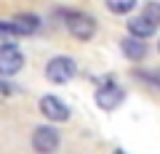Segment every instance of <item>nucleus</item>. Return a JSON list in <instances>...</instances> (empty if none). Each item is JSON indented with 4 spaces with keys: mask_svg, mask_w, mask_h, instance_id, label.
<instances>
[{
    "mask_svg": "<svg viewBox=\"0 0 160 154\" xmlns=\"http://www.w3.org/2000/svg\"><path fill=\"white\" fill-rule=\"evenodd\" d=\"M40 112L46 114L51 122H67L69 120V106L59 101L56 96H43L40 98Z\"/></svg>",
    "mask_w": 160,
    "mask_h": 154,
    "instance_id": "7ed1b4c3",
    "label": "nucleus"
},
{
    "mask_svg": "<svg viewBox=\"0 0 160 154\" xmlns=\"http://www.w3.org/2000/svg\"><path fill=\"white\" fill-rule=\"evenodd\" d=\"M11 45H16V29H13V24L11 27H0V48H11Z\"/></svg>",
    "mask_w": 160,
    "mask_h": 154,
    "instance_id": "f8f14e48",
    "label": "nucleus"
},
{
    "mask_svg": "<svg viewBox=\"0 0 160 154\" xmlns=\"http://www.w3.org/2000/svg\"><path fill=\"white\" fill-rule=\"evenodd\" d=\"M22 67H24V56H22V51H19L16 45L0 48V74H3V77L16 74Z\"/></svg>",
    "mask_w": 160,
    "mask_h": 154,
    "instance_id": "20e7f679",
    "label": "nucleus"
},
{
    "mask_svg": "<svg viewBox=\"0 0 160 154\" xmlns=\"http://www.w3.org/2000/svg\"><path fill=\"white\" fill-rule=\"evenodd\" d=\"M13 91H16L13 85H8V82H0V96H11Z\"/></svg>",
    "mask_w": 160,
    "mask_h": 154,
    "instance_id": "ddd939ff",
    "label": "nucleus"
},
{
    "mask_svg": "<svg viewBox=\"0 0 160 154\" xmlns=\"http://www.w3.org/2000/svg\"><path fill=\"white\" fill-rule=\"evenodd\" d=\"M123 98H126V93H123V88H118V85H102L96 91V104L102 109H107V112H112V109H118L120 104H123Z\"/></svg>",
    "mask_w": 160,
    "mask_h": 154,
    "instance_id": "39448f33",
    "label": "nucleus"
},
{
    "mask_svg": "<svg viewBox=\"0 0 160 154\" xmlns=\"http://www.w3.org/2000/svg\"><path fill=\"white\" fill-rule=\"evenodd\" d=\"M155 29H158V27H155L152 21H147L144 16H136V19L128 21V32H131L133 37H144V40H147V37L155 35Z\"/></svg>",
    "mask_w": 160,
    "mask_h": 154,
    "instance_id": "6e6552de",
    "label": "nucleus"
},
{
    "mask_svg": "<svg viewBox=\"0 0 160 154\" xmlns=\"http://www.w3.org/2000/svg\"><path fill=\"white\" fill-rule=\"evenodd\" d=\"M64 27H67L69 35L78 37V40H91L93 35H96V21H93V16H88V13H83V11L64 13Z\"/></svg>",
    "mask_w": 160,
    "mask_h": 154,
    "instance_id": "f257e3e1",
    "label": "nucleus"
},
{
    "mask_svg": "<svg viewBox=\"0 0 160 154\" xmlns=\"http://www.w3.org/2000/svg\"><path fill=\"white\" fill-rule=\"evenodd\" d=\"M104 6H107L109 13H118V16H123V13H128L133 6H136V0H104Z\"/></svg>",
    "mask_w": 160,
    "mask_h": 154,
    "instance_id": "9d476101",
    "label": "nucleus"
},
{
    "mask_svg": "<svg viewBox=\"0 0 160 154\" xmlns=\"http://www.w3.org/2000/svg\"><path fill=\"white\" fill-rule=\"evenodd\" d=\"M75 74H78V64L69 56H56V58H51V61L46 64V77L51 82H56V85L69 82Z\"/></svg>",
    "mask_w": 160,
    "mask_h": 154,
    "instance_id": "f03ea898",
    "label": "nucleus"
},
{
    "mask_svg": "<svg viewBox=\"0 0 160 154\" xmlns=\"http://www.w3.org/2000/svg\"><path fill=\"white\" fill-rule=\"evenodd\" d=\"M32 146L38 149V152H43V154H48V152H53V149L59 146V133L53 130V128H38V130L32 133Z\"/></svg>",
    "mask_w": 160,
    "mask_h": 154,
    "instance_id": "423d86ee",
    "label": "nucleus"
},
{
    "mask_svg": "<svg viewBox=\"0 0 160 154\" xmlns=\"http://www.w3.org/2000/svg\"><path fill=\"white\" fill-rule=\"evenodd\" d=\"M120 48H123V56L128 58V61H142L144 56H147V43H144V37H126V40L120 43Z\"/></svg>",
    "mask_w": 160,
    "mask_h": 154,
    "instance_id": "0eeeda50",
    "label": "nucleus"
},
{
    "mask_svg": "<svg viewBox=\"0 0 160 154\" xmlns=\"http://www.w3.org/2000/svg\"><path fill=\"white\" fill-rule=\"evenodd\" d=\"M38 27H40V19L32 16V13H19V16L13 19V29H16V35H32Z\"/></svg>",
    "mask_w": 160,
    "mask_h": 154,
    "instance_id": "1a4fd4ad",
    "label": "nucleus"
},
{
    "mask_svg": "<svg viewBox=\"0 0 160 154\" xmlns=\"http://www.w3.org/2000/svg\"><path fill=\"white\" fill-rule=\"evenodd\" d=\"M142 16L147 19V21H152L155 27H160V3H155V0L144 3V8H142Z\"/></svg>",
    "mask_w": 160,
    "mask_h": 154,
    "instance_id": "9b49d317",
    "label": "nucleus"
}]
</instances>
